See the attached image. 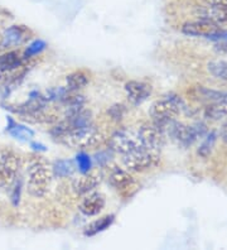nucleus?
<instances>
[{"mask_svg":"<svg viewBox=\"0 0 227 250\" xmlns=\"http://www.w3.org/2000/svg\"><path fill=\"white\" fill-rule=\"evenodd\" d=\"M221 137L225 142L227 143V122L225 123L224 126H222V130H221Z\"/></svg>","mask_w":227,"mask_h":250,"instance_id":"obj_30","label":"nucleus"},{"mask_svg":"<svg viewBox=\"0 0 227 250\" xmlns=\"http://www.w3.org/2000/svg\"><path fill=\"white\" fill-rule=\"evenodd\" d=\"M209 40H221V41H226L227 42V31L220 29V31L216 32L215 34H212V36L209 37Z\"/></svg>","mask_w":227,"mask_h":250,"instance_id":"obj_28","label":"nucleus"},{"mask_svg":"<svg viewBox=\"0 0 227 250\" xmlns=\"http://www.w3.org/2000/svg\"><path fill=\"white\" fill-rule=\"evenodd\" d=\"M197 16L200 19L211 21L218 27L227 25V8H224V6L212 5V4L206 3V5L200 6L197 9Z\"/></svg>","mask_w":227,"mask_h":250,"instance_id":"obj_9","label":"nucleus"},{"mask_svg":"<svg viewBox=\"0 0 227 250\" xmlns=\"http://www.w3.org/2000/svg\"><path fill=\"white\" fill-rule=\"evenodd\" d=\"M67 89L70 91H77V90L83 89L88 83V77L85 72L82 71H76V72L70 73L66 79Z\"/></svg>","mask_w":227,"mask_h":250,"instance_id":"obj_18","label":"nucleus"},{"mask_svg":"<svg viewBox=\"0 0 227 250\" xmlns=\"http://www.w3.org/2000/svg\"><path fill=\"white\" fill-rule=\"evenodd\" d=\"M110 146H111L112 150H115L116 153H119L121 156L144 148L138 131L126 130V129L116 131L115 134L111 137Z\"/></svg>","mask_w":227,"mask_h":250,"instance_id":"obj_6","label":"nucleus"},{"mask_svg":"<svg viewBox=\"0 0 227 250\" xmlns=\"http://www.w3.org/2000/svg\"><path fill=\"white\" fill-rule=\"evenodd\" d=\"M105 206V197L101 193L94 192L86 196L80 205V211L86 216H95L100 214Z\"/></svg>","mask_w":227,"mask_h":250,"instance_id":"obj_14","label":"nucleus"},{"mask_svg":"<svg viewBox=\"0 0 227 250\" xmlns=\"http://www.w3.org/2000/svg\"><path fill=\"white\" fill-rule=\"evenodd\" d=\"M216 142V133H211V134L207 137V139L202 143V146H200V149H198V154L202 157H207L209 153L212 152V148L215 146Z\"/></svg>","mask_w":227,"mask_h":250,"instance_id":"obj_26","label":"nucleus"},{"mask_svg":"<svg viewBox=\"0 0 227 250\" xmlns=\"http://www.w3.org/2000/svg\"><path fill=\"white\" fill-rule=\"evenodd\" d=\"M19 159L12 150L0 148V188L12 186L17 181Z\"/></svg>","mask_w":227,"mask_h":250,"instance_id":"obj_7","label":"nucleus"},{"mask_svg":"<svg viewBox=\"0 0 227 250\" xmlns=\"http://www.w3.org/2000/svg\"><path fill=\"white\" fill-rule=\"evenodd\" d=\"M208 71L216 79L227 83V61H225V60L212 61L211 63H208Z\"/></svg>","mask_w":227,"mask_h":250,"instance_id":"obj_22","label":"nucleus"},{"mask_svg":"<svg viewBox=\"0 0 227 250\" xmlns=\"http://www.w3.org/2000/svg\"><path fill=\"white\" fill-rule=\"evenodd\" d=\"M166 128H169V134L173 138V141H176L177 143L181 144L183 146H191L198 137H202L206 131V126L202 124L196 125H185L181 123H177L176 120L170 123Z\"/></svg>","mask_w":227,"mask_h":250,"instance_id":"obj_5","label":"nucleus"},{"mask_svg":"<svg viewBox=\"0 0 227 250\" xmlns=\"http://www.w3.org/2000/svg\"><path fill=\"white\" fill-rule=\"evenodd\" d=\"M127 99L135 105H139L146 100L151 94V86L142 81H129L125 85Z\"/></svg>","mask_w":227,"mask_h":250,"instance_id":"obj_12","label":"nucleus"},{"mask_svg":"<svg viewBox=\"0 0 227 250\" xmlns=\"http://www.w3.org/2000/svg\"><path fill=\"white\" fill-rule=\"evenodd\" d=\"M75 165H73L72 161H68V159H61L57 161L53 166V173L60 178H66L72 176L73 172H75Z\"/></svg>","mask_w":227,"mask_h":250,"instance_id":"obj_21","label":"nucleus"},{"mask_svg":"<svg viewBox=\"0 0 227 250\" xmlns=\"http://www.w3.org/2000/svg\"><path fill=\"white\" fill-rule=\"evenodd\" d=\"M124 111L125 109L123 105H115V106H112L110 109V114H111V116L115 120H120L123 118V115H124Z\"/></svg>","mask_w":227,"mask_h":250,"instance_id":"obj_27","label":"nucleus"},{"mask_svg":"<svg viewBox=\"0 0 227 250\" xmlns=\"http://www.w3.org/2000/svg\"><path fill=\"white\" fill-rule=\"evenodd\" d=\"M183 106H185L183 101L172 95L157 100L150 106V116L153 118V123L164 130L170 123L176 120Z\"/></svg>","mask_w":227,"mask_h":250,"instance_id":"obj_2","label":"nucleus"},{"mask_svg":"<svg viewBox=\"0 0 227 250\" xmlns=\"http://www.w3.org/2000/svg\"><path fill=\"white\" fill-rule=\"evenodd\" d=\"M101 173L99 171H88L86 173H82L81 177L73 181V189L79 195H86L91 192L95 187L101 182Z\"/></svg>","mask_w":227,"mask_h":250,"instance_id":"obj_13","label":"nucleus"},{"mask_svg":"<svg viewBox=\"0 0 227 250\" xmlns=\"http://www.w3.org/2000/svg\"><path fill=\"white\" fill-rule=\"evenodd\" d=\"M52 173L42 161L32 162L28 167V192L33 197H43L51 183Z\"/></svg>","mask_w":227,"mask_h":250,"instance_id":"obj_3","label":"nucleus"},{"mask_svg":"<svg viewBox=\"0 0 227 250\" xmlns=\"http://www.w3.org/2000/svg\"><path fill=\"white\" fill-rule=\"evenodd\" d=\"M76 162H77V167H79L81 173H86V172L91 171V166H92V163H91V158L86 154V153H79L77 157H76Z\"/></svg>","mask_w":227,"mask_h":250,"instance_id":"obj_25","label":"nucleus"},{"mask_svg":"<svg viewBox=\"0 0 227 250\" xmlns=\"http://www.w3.org/2000/svg\"><path fill=\"white\" fill-rule=\"evenodd\" d=\"M110 185H111L116 191H120V192H125V191H129L130 188H133V186L135 185V181H134L133 176L129 174V172L121 169V168H114L110 174Z\"/></svg>","mask_w":227,"mask_h":250,"instance_id":"obj_15","label":"nucleus"},{"mask_svg":"<svg viewBox=\"0 0 227 250\" xmlns=\"http://www.w3.org/2000/svg\"><path fill=\"white\" fill-rule=\"evenodd\" d=\"M197 92L201 98L207 101H211L213 104L227 105V91H218V90L207 89V87L200 86L197 89Z\"/></svg>","mask_w":227,"mask_h":250,"instance_id":"obj_17","label":"nucleus"},{"mask_svg":"<svg viewBox=\"0 0 227 250\" xmlns=\"http://www.w3.org/2000/svg\"><path fill=\"white\" fill-rule=\"evenodd\" d=\"M9 122V126H8V130H9L10 134L13 135L17 139H21V141H29L30 138H33L34 133L33 130H30L29 128L24 126V125L15 124L12 119H8Z\"/></svg>","mask_w":227,"mask_h":250,"instance_id":"obj_20","label":"nucleus"},{"mask_svg":"<svg viewBox=\"0 0 227 250\" xmlns=\"http://www.w3.org/2000/svg\"><path fill=\"white\" fill-rule=\"evenodd\" d=\"M159 152L142 148L124 154L123 165L131 172H145L154 168L159 163Z\"/></svg>","mask_w":227,"mask_h":250,"instance_id":"obj_4","label":"nucleus"},{"mask_svg":"<svg viewBox=\"0 0 227 250\" xmlns=\"http://www.w3.org/2000/svg\"><path fill=\"white\" fill-rule=\"evenodd\" d=\"M112 223H114V215L101 217L100 220H96V221H94V223L87 226L85 235L86 236H94V235L99 234V232L103 231V230L109 229Z\"/></svg>","mask_w":227,"mask_h":250,"instance_id":"obj_19","label":"nucleus"},{"mask_svg":"<svg viewBox=\"0 0 227 250\" xmlns=\"http://www.w3.org/2000/svg\"><path fill=\"white\" fill-rule=\"evenodd\" d=\"M45 42L44 41H41V40H37L34 41V42H32L28 46V48L25 49V52H24V57L28 58V57H33V56L38 55V53H41L42 51H44L45 48Z\"/></svg>","mask_w":227,"mask_h":250,"instance_id":"obj_24","label":"nucleus"},{"mask_svg":"<svg viewBox=\"0 0 227 250\" xmlns=\"http://www.w3.org/2000/svg\"><path fill=\"white\" fill-rule=\"evenodd\" d=\"M66 123L64 130L56 139L63 146H70L73 149L85 150L88 148H96L105 141V135L92 124L82 125V126H70Z\"/></svg>","mask_w":227,"mask_h":250,"instance_id":"obj_1","label":"nucleus"},{"mask_svg":"<svg viewBox=\"0 0 227 250\" xmlns=\"http://www.w3.org/2000/svg\"><path fill=\"white\" fill-rule=\"evenodd\" d=\"M205 116L207 119L220 120L225 116H227V109L224 104H213L211 106H207L205 110Z\"/></svg>","mask_w":227,"mask_h":250,"instance_id":"obj_23","label":"nucleus"},{"mask_svg":"<svg viewBox=\"0 0 227 250\" xmlns=\"http://www.w3.org/2000/svg\"><path fill=\"white\" fill-rule=\"evenodd\" d=\"M23 61H24L23 57L17 51H10V52L1 55L0 56V76L21 67Z\"/></svg>","mask_w":227,"mask_h":250,"instance_id":"obj_16","label":"nucleus"},{"mask_svg":"<svg viewBox=\"0 0 227 250\" xmlns=\"http://www.w3.org/2000/svg\"><path fill=\"white\" fill-rule=\"evenodd\" d=\"M32 146H33V149L36 150H45V148L43 146H41V144H37V143H32Z\"/></svg>","mask_w":227,"mask_h":250,"instance_id":"obj_31","label":"nucleus"},{"mask_svg":"<svg viewBox=\"0 0 227 250\" xmlns=\"http://www.w3.org/2000/svg\"><path fill=\"white\" fill-rule=\"evenodd\" d=\"M28 31L23 25H13L5 29L1 36L0 48H13L21 46V43L27 40Z\"/></svg>","mask_w":227,"mask_h":250,"instance_id":"obj_11","label":"nucleus"},{"mask_svg":"<svg viewBox=\"0 0 227 250\" xmlns=\"http://www.w3.org/2000/svg\"><path fill=\"white\" fill-rule=\"evenodd\" d=\"M220 29H222V28L213 24L211 21H205V19H198V21L186 23L183 28H182L183 33L188 34V36L207 37V38H209L212 34H215Z\"/></svg>","mask_w":227,"mask_h":250,"instance_id":"obj_10","label":"nucleus"},{"mask_svg":"<svg viewBox=\"0 0 227 250\" xmlns=\"http://www.w3.org/2000/svg\"><path fill=\"white\" fill-rule=\"evenodd\" d=\"M138 134H139L143 146L146 149L159 152L162 146H163L164 130L159 128L158 125H155L154 123L150 125H143L142 128L138 130Z\"/></svg>","mask_w":227,"mask_h":250,"instance_id":"obj_8","label":"nucleus"},{"mask_svg":"<svg viewBox=\"0 0 227 250\" xmlns=\"http://www.w3.org/2000/svg\"><path fill=\"white\" fill-rule=\"evenodd\" d=\"M207 4H212V5H218L227 8V0H205Z\"/></svg>","mask_w":227,"mask_h":250,"instance_id":"obj_29","label":"nucleus"}]
</instances>
